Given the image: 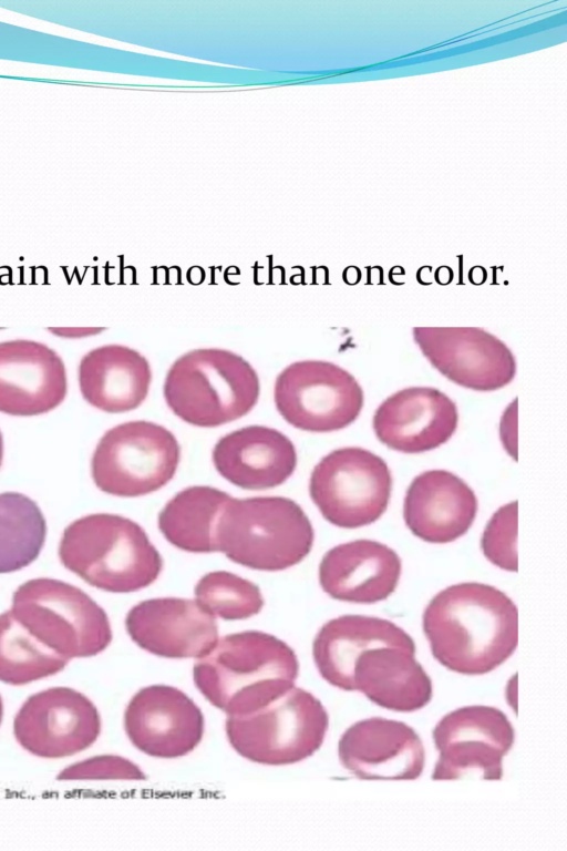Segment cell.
Segmentation results:
<instances>
[{
	"instance_id": "1",
	"label": "cell",
	"mask_w": 567,
	"mask_h": 851,
	"mask_svg": "<svg viewBox=\"0 0 567 851\" xmlns=\"http://www.w3.org/2000/svg\"><path fill=\"white\" fill-rule=\"evenodd\" d=\"M423 630L433 657L462 675L487 674L515 652L518 613L498 588L466 582L439 592L423 613Z\"/></svg>"
},
{
	"instance_id": "2",
	"label": "cell",
	"mask_w": 567,
	"mask_h": 851,
	"mask_svg": "<svg viewBox=\"0 0 567 851\" xmlns=\"http://www.w3.org/2000/svg\"><path fill=\"white\" fill-rule=\"evenodd\" d=\"M298 658L278 637L246 630L218 638L196 659L193 679L202 695L228 716L258 710L295 686Z\"/></svg>"
},
{
	"instance_id": "3",
	"label": "cell",
	"mask_w": 567,
	"mask_h": 851,
	"mask_svg": "<svg viewBox=\"0 0 567 851\" xmlns=\"http://www.w3.org/2000/svg\"><path fill=\"white\" fill-rule=\"evenodd\" d=\"M65 568L90 585L111 593H131L155 582L163 560L136 522L117 514L95 513L69 524L59 545Z\"/></svg>"
},
{
	"instance_id": "4",
	"label": "cell",
	"mask_w": 567,
	"mask_h": 851,
	"mask_svg": "<svg viewBox=\"0 0 567 851\" xmlns=\"http://www.w3.org/2000/svg\"><path fill=\"white\" fill-rule=\"evenodd\" d=\"M163 394L172 412L186 423L215 428L252 410L260 381L241 356L221 348H199L172 363Z\"/></svg>"
},
{
	"instance_id": "5",
	"label": "cell",
	"mask_w": 567,
	"mask_h": 851,
	"mask_svg": "<svg viewBox=\"0 0 567 851\" xmlns=\"http://www.w3.org/2000/svg\"><path fill=\"white\" fill-rule=\"evenodd\" d=\"M312 524L302 507L284 496L231 498L216 526V552L248 568L277 572L311 551Z\"/></svg>"
},
{
	"instance_id": "6",
	"label": "cell",
	"mask_w": 567,
	"mask_h": 851,
	"mask_svg": "<svg viewBox=\"0 0 567 851\" xmlns=\"http://www.w3.org/2000/svg\"><path fill=\"white\" fill-rule=\"evenodd\" d=\"M14 617L42 644L66 658L91 657L112 640L105 611L81 588L54 578H33L13 593Z\"/></svg>"
},
{
	"instance_id": "7",
	"label": "cell",
	"mask_w": 567,
	"mask_h": 851,
	"mask_svg": "<svg viewBox=\"0 0 567 851\" xmlns=\"http://www.w3.org/2000/svg\"><path fill=\"white\" fill-rule=\"evenodd\" d=\"M329 726L324 706L311 693L292 687L250 714L228 716L230 746L244 758L268 766L299 762L322 745Z\"/></svg>"
},
{
	"instance_id": "8",
	"label": "cell",
	"mask_w": 567,
	"mask_h": 851,
	"mask_svg": "<svg viewBox=\"0 0 567 851\" xmlns=\"http://www.w3.org/2000/svg\"><path fill=\"white\" fill-rule=\"evenodd\" d=\"M181 447L172 431L146 420L109 429L97 442L91 474L103 492L122 498L153 493L175 475Z\"/></svg>"
},
{
	"instance_id": "9",
	"label": "cell",
	"mask_w": 567,
	"mask_h": 851,
	"mask_svg": "<svg viewBox=\"0 0 567 851\" xmlns=\"http://www.w3.org/2000/svg\"><path fill=\"white\" fill-rule=\"evenodd\" d=\"M392 475L378 454L344 447L324 455L313 468L309 494L322 516L342 529L369 525L385 512Z\"/></svg>"
},
{
	"instance_id": "10",
	"label": "cell",
	"mask_w": 567,
	"mask_h": 851,
	"mask_svg": "<svg viewBox=\"0 0 567 851\" xmlns=\"http://www.w3.org/2000/svg\"><path fill=\"white\" fill-rule=\"evenodd\" d=\"M277 411L292 427L308 432L341 430L357 420L364 393L344 368L326 360H300L276 378Z\"/></svg>"
},
{
	"instance_id": "11",
	"label": "cell",
	"mask_w": 567,
	"mask_h": 851,
	"mask_svg": "<svg viewBox=\"0 0 567 851\" xmlns=\"http://www.w3.org/2000/svg\"><path fill=\"white\" fill-rule=\"evenodd\" d=\"M439 751L433 780H458L477 776L485 780L503 777V758L512 749L515 731L498 708L466 706L443 716L433 729Z\"/></svg>"
},
{
	"instance_id": "12",
	"label": "cell",
	"mask_w": 567,
	"mask_h": 851,
	"mask_svg": "<svg viewBox=\"0 0 567 851\" xmlns=\"http://www.w3.org/2000/svg\"><path fill=\"white\" fill-rule=\"evenodd\" d=\"M95 705L69 687H52L31 695L13 719L18 744L33 756L64 758L85 750L101 732Z\"/></svg>"
},
{
	"instance_id": "13",
	"label": "cell",
	"mask_w": 567,
	"mask_h": 851,
	"mask_svg": "<svg viewBox=\"0 0 567 851\" xmlns=\"http://www.w3.org/2000/svg\"><path fill=\"white\" fill-rule=\"evenodd\" d=\"M412 336L431 366L463 388L495 391L515 378L513 351L483 328L414 327Z\"/></svg>"
},
{
	"instance_id": "14",
	"label": "cell",
	"mask_w": 567,
	"mask_h": 851,
	"mask_svg": "<svg viewBox=\"0 0 567 851\" xmlns=\"http://www.w3.org/2000/svg\"><path fill=\"white\" fill-rule=\"evenodd\" d=\"M130 741L156 758H177L192 752L204 734L199 707L182 690L166 685L140 689L124 711Z\"/></svg>"
},
{
	"instance_id": "15",
	"label": "cell",
	"mask_w": 567,
	"mask_h": 851,
	"mask_svg": "<svg viewBox=\"0 0 567 851\" xmlns=\"http://www.w3.org/2000/svg\"><path fill=\"white\" fill-rule=\"evenodd\" d=\"M131 639L165 658L205 656L218 640L215 617L195 599L158 597L140 602L125 618Z\"/></svg>"
},
{
	"instance_id": "16",
	"label": "cell",
	"mask_w": 567,
	"mask_h": 851,
	"mask_svg": "<svg viewBox=\"0 0 567 851\" xmlns=\"http://www.w3.org/2000/svg\"><path fill=\"white\" fill-rule=\"evenodd\" d=\"M341 765L364 780H414L425 765L416 731L402 721L372 717L351 725L340 737Z\"/></svg>"
},
{
	"instance_id": "17",
	"label": "cell",
	"mask_w": 567,
	"mask_h": 851,
	"mask_svg": "<svg viewBox=\"0 0 567 851\" xmlns=\"http://www.w3.org/2000/svg\"><path fill=\"white\" fill-rule=\"evenodd\" d=\"M66 392L65 366L55 350L30 339L0 341V412L43 414L60 406Z\"/></svg>"
},
{
	"instance_id": "18",
	"label": "cell",
	"mask_w": 567,
	"mask_h": 851,
	"mask_svg": "<svg viewBox=\"0 0 567 851\" xmlns=\"http://www.w3.org/2000/svg\"><path fill=\"white\" fill-rule=\"evenodd\" d=\"M458 424L455 402L433 387H409L375 410L373 431L381 443L403 453H422L449 441Z\"/></svg>"
},
{
	"instance_id": "19",
	"label": "cell",
	"mask_w": 567,
	"mask_h": 851,
	"mask_svg": "<svg viewBox=\"0 0 567 851\" xmlns=\"http://www.w3.org/2000/svg\"><path fill=\"white\" fill-rule=\"evenodd\" d=\"M477 513V499L470 485L446 470H429L409 485L403 517L419 539L435 544L464 535Z\"/></svg>"
},
{
	"instance_id": "20",
	"label": "cell",
	"mask_w": 567,
	"mask_h": 851,
	"mask_svg": "<svg viewBox=\"0 0 567 851\" xmlns=\"http://www.w3.org/2000/svg\"><path fill=\"white\" fill-rule=\"evenodd\" d=\"M213 463L231 484L266 490L285 483L297 465L292 441L281 431L247 426L223 435L214 445Z\"/></svg>"
},
{
	"instance_id": "21",
	"label": "cell",
	"mask_w": 567,
	"mask_h": 851,
	"mask_svg": "<svg viewBox=\"0 0 567 851\" xmlns=\"http://www.w3.org/2000/svg\"><path fill=\"white\" fill-rule=\"evenodd\" d=\"M401 560L388 545L355 540L329 550L319 564V583L332 598L372 604L386 599L396 588Z\"/></svg>"
},
{
	"instance_id": "22",
	"label": "cell",
	"mask_w": 567,
	"mask_h": 851,
	"mask_svg": "<svg viewBox=\"0 0 567 851\" xmlns=\"http://www.w3.org/2000/svg\"><path fill=\"white\" fill-rule=\"evenodd\" d=\"M415 652L399 646L362 652L353 665L350 691H360L373 704L393 711L412 712L425 707L433 687Z\"/></svg>"
},
{
	"instance_id": "23",
	"label": "cell",
	"mask_w": 567,
	"mask_h": 851,
	"mask_svg": "<svg viewBox=\"0 0 567 851\" xmlns=\"http://www.w3.org/2000/svg\"><path fill=\"white\" fill-rule=\"evenodd\" d=\"M78 380L83 399L110 413L127 412L146 399L152 381L148 360L123 345H104L80 360Z\"/></svg>"
},
{
	"instance_id": "24",
	"label": "cell",
	"mask_w": 567,
	"mask_h": 851,
	"mask_svg": "<svg viewBox=\"0 0 567 851\" xmlns=\"http://www.w3.org/2000/svg\"><path fill=\"white\" fill-rule=\"evenodd\" d=\"M380 646L416 648L412 637L391 621L364 615H342L328 621L318 630L312 644V656L326 681L350 691L355 659L362 652Z\"/></svg>"
},
{
	"instance_id": "25",
	"label": "cell",
	"mask_w": 567,
	"mask_h": 851,
	"mask_svg": "<svg viewBox=\"0 0 567 851\" xmlns=\"http://www.w3.org/2000/svg\"><path fill=\"white\" fill-rule=\"evenodd\" d=\"M231 496L206 485L188 486L161 510L157 525L175 547L190 553L216 552V526Z\"/></svg>"
},
{
	"instance_id": "26",
	"label": "cell",
	"mask_w": 567,
	"mask_h": 851,
	"mask_svg": "<svg viewBox=\"0 0 567 851\" xmlns=\"http://www.w3.org/2000/svg\"><path fill=\"white\" fill-rule=\"evenodd\" d=\"M47 523L38 504L18 492L0 493V573L30 565L45 541Z\"/></svg>"
},
{
	"instance_id": "27",
	"label": "cell",
	"mask_w": 567,
	"mask_h": 851,
	"mask_svg": "<svg viewBox=\"0 0 567 851\" xmlns=\"http://www.w3.org/2000/svg\"><path fill=\"white\" fill-rule=\"evenodd\" d=\"M69 660L38 640L12 614H0V681L25 685L61 671Z\"/></svg>"
},
{
	"instance_id": "28",
	"label": "cell",
	"mask_w": 567,
	"mask_h": 851,
	"mask_svg": "<svg viewBox=\"0 0 567 851\" xmlns=\"http://www.w3.org/2000/svg\"><path fill=\"white\" fill-rule=\"evenodd\" d=\"M195 601L215 618L239 621L258 614L264 606L260 588L226 571H213L197 582Z\"/></svg>"
},
{
	"instance_id": "29",
	"label": "cell",
	"mask_w": 567,
	"mask_h": 851,
	"mask_svg": "<svg viewBox=\"0 0 567 851\" xmlns=\"http://www.w3.org/2000/svg\"><path fill=\"white\" fill-rule=\"evenodd\" d=\"M481 547L495 566L517 571V501L502 505L492 515L483 532Z\"/></svg>"
},
{
	"instance_id": "30",
	"label": "cell",
	"mask_w": 567,
	"mask_h": 851,
	"mask_svg": "<svg viewBox=\"0 0 567 851\" xmlns=\"http://www.w3.org/2000/svg\"><path fill=\"white\" fill-rule=\"evenodd\" d=\"M59 780H145L146 775L133 761L116 755L94 756L60 770Z\"/></svg>"
},
{
	"instance_id": "31",
	"label": "cell",
	"mask_w": 567,
	"mask_h": 851,
	"mask_svg": "<svg viewBox=\"0 0 567 851\" xmlns=\"http://www.w3.org/2000/svg\"><path fill=\"white\" fill-rule=\"evenodd\" d=\"M52 332L59 336L65 337H82L85 335L94 334V330L87 329H51Z\"/></svg>"
},
{
	"instance_id": "32",
	"label": "cell",
	"mask_w": 567,
	"mask_h": 851,
	"mask_svg": "<svg viewBox=\"0 0 567 851\" xmlns=\"http://www.w3.org/2000/svg\"><path fill=\"white\" fill-rule=\"evenodd\" d=\"M2 459H3V438L0 431V466L2 464Z\"/></svg>"
},
{
	"instance_id": "33",
	"label": "cell",
	"mask_w": 567,
	"mask_h": 851,
	"mask_svg": "<svg viewBox=\"0 0 567 851\" xmlns=\"http://www.w3.org/2000/svg\"><path fill=\"white\" fill-rule=\"evenodd\" d=\"M2 718H3V704H2L1 696H0V725L2 722Z\"/></svg>"
}]
</instances>
